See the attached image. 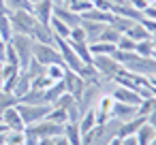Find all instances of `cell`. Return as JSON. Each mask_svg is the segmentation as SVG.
Here are the masks:
<instances>
[{
    "mask_svg": "<svg viewBox=\"0 0 156 145\" xmlns=\"http://www.w3.org/2000/svg\"><path fill=\"white\" fill-rule=\"evenodd\" d=\"M9 19H11L13 34H26V36H30L32 30H34V26H37V17L32 15V11H11Z\"/></svg>",
    "mask_w": 156,
    "mask_h": 145,
    "instance_id": "1",
    "label": "cell"
},
{
    "mask_svg": "<svg viewBox=\"0 0 156 145\" xmlns=\"http://www.w3.org/2000/svg\"><path fill=\"white\" fill-rule=\"evenodd\" d=\"M64 126L62 124H56V122H49V119H41L37 124H30L24 128V134H30V136H37V139H54L58 134H62Z\"/></svg>",
    "mask_w": 156,
    "mask_h": 145,
    "instance_id": "2",
    "label": "cell"
},
{
    "mask_svg": "<svg viewBox=\"0 0 156 145\" xmlns=\"http://www.w3.org/2000/svg\"><path fill=\"white\" fill-rule=\"evenodd\" d=\"M11 43V47L15 49V54H17V60H20V71H24L26 68V64L30 62V58H32V36H26V34H13V39L9 41Z\"/></svg>",
    "mask_w": 156,
    "mask_h": 145,
    "instance_id": "3",
    "label": "cell"
},
{
    "mask_svg": "<svg viewBox=\"0 0 156 145\" xmlns=\"http://www.w3.org/2000/svg\"><path fill=\"white\" fill-rule=\"evenodd\" d=\"M92 66L105 79H113L115 75L122 73V64H118L113 56H92Z\"/></svg>",
    "mask_w": 156,
    "mask_h": 145,
    "instance_id": "4",
    "label": "cell"
},
{
    "mask_svg": "<svg viewBox=\"0 0 156 145\" xmlns=\"http://www.w3.org/2000/svg\"><path fill=\"white\" fill-rule=\"evenodd\" d=\"M32 58L37 62H41L43 66L47 64H62V58L58 54V49L54 45H45V43H32Z\"/></svg>",
    "mask_w": 156,
    "mask_h": 145,
    "instance_id": "5",
    "label": "cell"
},
{
    "mask_svg": "<svg viewBox=\"0 0 156 145\" xmlns=\"http://www.w3.org/2000/svg\"><path fill=\"white\" fill-rule=\"evenodd\" d=\"M49 109H51V105H45V102L43 105H22V102H17V111H20V115H22V119H24L26 126L45 119V115L49 113Z\"/></svg>",
    "mask_w": 156,
    "mask_h": 145,
    "instance_id": "6",
    "label": "cell"
},
{
    "mask_svg": "<svg viewBox=\"0 0 156 145\" xmlns=\"http://www.w3.org/2000/svg\"><path fill=\"white\" fill-rule=\"evenodd\" d=\"M62 81H64L66 92H69V94H73V98H75V100H79V96H81V92H83V88H86V81H83L75 71H71V68H66V71H64Z\"/></svg>",
    "mask_w": 156,
    "mask_h": 145,
    "instance_id": "7",
    "label": "cell"
},
{
    "mask_svg": "<svg viewBox=\"0 0 156 145\" xmlns=\"http://www.w3.org/2000/svg\"><path fill=\"white\" fill-rule=\"evenodd\" d=\"M109 94H111L113 100H120V102H126V105H137V107H139V102L143 100L139 92L128 90V88H122V85H115V83H113V88H111Z\"/></svg>",
    "mask_w": 156,
    "mask_h": 145,
    "instance_id": "8",
    "label": "cell"
},
{
    "mask_svg": "<svg viewBox=\"0 0 156 145\" xmlns=\"http://www.w3.org/2000/svg\"><path fill=\"white\" fill-rule=\"evenodd\" d=\"M0 122L7 126V130H20V132H24V128H26V124H24L20 111H17V105L5 109V113H2V117H0Z\"/></svg>",
    "mask_w": 156,
    "mask_h": 145,
    "instance_id": "9",
    "label": "cell"
},
{
    "mask_svg": "<svg viewBox=\"0 0 156 145\" xmlns=\"http://www.w3.org/2000/svg\"><path fill=\"white\" fill-rule=\"evenodd\" d=\"M111 107H113V98L111 94H101V98L94 105V115H96V124H103L111 117Z\"/></svg>",
    "mask_w": 156,
    "mask_h": 145,
    "instance_id": "10",
    "label": "cell"
},
{
    "mask_svg": "<svg viewBox=\"0 0 156 145\" xmlns=\"http://www.w3.org/2000/svg\"><path fill=\"white\" fill-rule=\"evenodd\" d=\"M32 15L37 17V22L49 24L54 17V2L51 0H37V2H32Z\"/></svg>",
    "mask_w": 156,
    "mask_h": 145,
    "instance_id": "11",
    "label": "cell"
},
{
    "mask_svg": "<svg viewBox=\"0 0 156 145\" xmlns=\"http://www.w3.org/2000/svg\"><path fill=\"white\" fill-rule=\"evenodd\" d=\"M137 115V105H126V102H120V100H113V107H111V117L120 119V122H126L130 117Z\"/></svg>",
    "mask_w": 156,
    "mask_h": 145,
    "instance_id": "12",
    "label": "cell"
},
{
    "mask_svg": "<svg viewBox=\"0 0 156 145\" xmlns=\"http://www.w3.org/2000/svg\"><path fill=\"white\" fill-rule=\"evenodd\" d=\"M143 124H145V115H139V113H137L135 117H130V119H126V122L120 124L118 136H120V139H124V136H133Z\"/></svg>",
    "mask_w": 156,
    "mask_h": 145,
    "instance_id": "13",
    "label": "cell"
},
{
    "mask_svg": "<svg viewBox=\"0 0 156 145\" xmlns=\"http://www.w3.org/2000/svg\"><path fill=\"white\" fill-rule=\"evenodd\" d=\"M54 17L60 19V22H64V24L71 26V28L79 26V22H81V17H79L77 13H73L71 9H66L64 5H54Z\"/></svg>",
    "mask_w": 156,
    "mask_h": 145,
    "instance_id": "14",
    "label": "cell"
},
{
    "mask_svg": "<svg viewBox=\"0 0 156 145\" xmlns=\"http://www.w3.org/2000/svg\"><path fill=\"white\" fill-rule=\"evenodd\" d=\"M30 36H32V41H37V43L54 45V32H51L49 24H41V22H37V26H34V30H32Z\"/></svg>",
    "mask_w": 156,
    "mask_h": 145,
    "instance_id": "15",
    "label": "cell"
},
{
    "mask_svg": "<svg viewBox=\"0 0 156 145\" xmlns=\"http://www.w3.org/2000/svg\"><path fill=\"white\" fill-rule=\"evenodd\" d=\"M113 15H122V17H128V19H133V22H141L143 19V13L141 11H137V9H133L128 2H122V5H111V9H109Z\"/></svg>",
    "mask_w": 156,
    "mask_h": 145,
    "instance_id": "16",
    "label": "cell"
},
{
    "mask_svg": "<svg viewBox=\"0 0 156 145\" xmlns=\"http://www.w3.org/2000/svg\"><path fill=\"white\" fill-rule=\"evenodd\" d=\"M79 26L83 28L88 43H94V41L98 39V34L103 32V28H105L107 24H98V22H86V19H81V22H79Z\"/></svg>",
    "mask_w": 156,
    "mask_h": 145,
    "instance_id": "17",
    "label": "cell"
},
{
    "mask_svg": "<svg viewBox=\"0 0 156 145\" xmlns=\"http://www.w3.org/2000/svg\"><path fill=\"white\" fill-rule=\"evenodd\" d=\"M79 17H81V19H86V22H98V24H109V19H111V13H107V11H101V9L92 7V9L83 11V13H81Z\"/></svg>",
    "mask_w": 156,
    "mask_h": 145,
    "instance_id": "18",
    "label": "cell"
},
{
    "mask_svg": "<svg viewBox=\"0 0 156 145\" xmlns=\"http://www.w3.org/2000/svg\"><path fill=\"white\" fill-rule=\"evenodd\" d=\"M69 45L73 47V51L77 54V58L83 64H92V54H90V45L86 41H69Z\"/></svg>",
    "mask_w": 156,
    "mask_h": 145,
    "instance_id": "19",
    "label": "cell"
},
{
    "mask_svg": "<svg viewBox=\"0 0 156 145\" xmlns=\"http://www.w3.org/2000/svg\"><path fill=\"white\" fill-rule=\"evenodd\" d=\"M66 92V88H64V81L60 79V81H56V83H51L47 90H43V100L47 102V105H51L56 98H60L62 94Z\"/></svg>",
    "mask_w": 156,
    "mask_h": 145,
    "instance_id": "20",
    "label": "cell"
},
{
    "mask_svg": "<svg viewBox=\"0 0 156 145\" xmlns=\"http://www.w3.org/2000/svg\"><path fill=\"white\" fill-rule=\"evenodd\" d=\"M128 39H133L135 43H139V41H145V39H150V32L145 30V26L141 24V22H135L126 32H124Z\"/></svg>",
    "mask_w": 156,
    "mask_h": 145,
    "instance_id": "21",
    "label": "cell"
},
{
    "mask_svg": "<svg viewBox=\"0 0 156 145\" xmlns=\"http://www.w3.org/2000/svg\"><path fill=\"white\" fill-rule=\"evenodd\" d=\"M49 28H51V32H54V39H66V41H69V36H71V26H66L64 22L51 17Z\"/></svg>",
    "mask_w": 156,
    "mask_h": 145,
    "instance_id": "22",
    "label": "cell"
},
{
    "mask_svg": "<svg viewBox=\"0 0 156 145\" xmlns=\"http://www.w3.org/2000/svg\"><path fill=\"white\" fill-rule=\"evenodd\" d=\"M154 136H156V130H154L147 122H145V124L135 132V139H137V143H139V145H150Z\"/></svg>",
    "mask_w": 156,
    "mask_h": 145,
    "instance_id": "23",
    "label": "cell"
},
{
    "mask_svg": "<svg viewBox=\"0 0 156 145\" xmlns=\"http://www.w3.org/2000/svg\"><path fill=\"white\" fill-rule=\"evenodd\" d=\"M30 88H32V81H30V77L22 71V73H20V79H17V83H15V88H13V92H11V94L20 100V96H24Z\"/></svg>",
    "mask_w": 156,
    "mask_h": 145,
    "instance_id": "24",
    "label": "cell"
},
{
    "mask_svg": "<svg viewBox=\"0 0 156 145\" xmlns=\"http://www.w3.org/2000/svg\"><path fill=\"white\" fill-rule=\"evenodd\" d=\"M17 102H22V105H43V102H45V100H43V90L30 88L24 96H20ZM45 105H47V102H45Z\"/></svg>",
    "mask_w": 156,
    "mask_h": 145,
    "instance_id": "25",
    "label": "cell"
},
{
    "mask_svg": "<svg viewBox=\"0 0 156 145\" xmlns=\"http://www.w3.org/2000/svg\"><path fill=\"white\" fill-rule=\"evenodd\" d=\"M62 134L69 139V143H71V145H81V130H79V126H77V124L66 122V124H64Z\"/></svg>",
    "mask_w": 156,
    "mask_h": 145,
    "instance_id": "26",
    "label": "cell"
},
{
    "mask_svg": "<svg viewBox=\"0 0 156 145\" xmlns=\"http://www.w3.org/2000/svg\"><path fill=\"white\" fill-rule=\"evenodd\" d=\"M62 5H64L66 9H71L73 13H77V15H81L83 11H88V9L94 7L92 0H62Z\"/></svg>",
    "mask_w": 156,
    "mask_h": 145,
    "instance_id": "27",
    "label": "cell"
},
{
    "mask_svg": "<svg viewBox=\"0 0 156 145\" xmlns=\"http://www.w3.org/2000/svg\"><path fill=\"white\" fill-rule=\"evenodd\" d=\"M133 24H135L133 19L122 17V15H113V13H111V19H109V24H107V26H111L113 30H118L120 34H124V32H126V30H128Z\"/></svg>",
    "mask_w": 156,
    "mask_h": 145,
    "instance_id": "28",
    "label": "cell"
},
{
    "mask_svg": "<svg viewBox=\"0 0 156 145\" xmlns=\"http://www.w3.org/2000/svg\"><path fill=\"white\" fill-rule=\"evenodd\" d=\"M88 45H90V54L92 56H111L115 51V45L103 43V41H94V43H88Z\"/></svg>",
    "mask_w": 156,
    "mask_h": 145,
    "instance_id": "29",
    "label": "cell"
},
{
    "mask_svg": "<svg viewBox=\"0 0 156 145\" xmlns=\"http://www.w3.org/2000/svg\"><path fill=\"white\" fill-rule=\"evenodd\" d=\"M79 130H81V134L83 132H88V130H92L94 126H96V115H94V109H88V111H83L81 113V117H79Z\"/></svg>",
    "mask_w": 156,
    "mask_h": 145,
    "instance_id": "30",
    "label": "cell"
},
{
    "mask_svg": "<svg viewBox=\"0 0 156 145\" xmlns=\"http://www.w3.org/2000/svg\"><path fill=\"white\" fill-rule=\"evenodd\" d=\"M11 39H13V28H11L9 13H0V41L9 43Z\"/></svg>",
    "mask_w": 156,
    "mask_h": 145,
    "instance_id": "31",
    "label": "cell"
},
{
    "mask_svg": "<svg viewBox=\"0 0 156 145\" xmlns=\"http://www.w3.org/2000/svg\"><path fill=\"white\" fill-rule=\"evenodd\" d=\"M120 36H122V34H120L118 30H113L111 26H105V28H103V32L98 34V39H96V41H103V43H111V45H115Z\"/></svg>",
    "mask_w": 156,
    "mask_h": 145,
    "instance_id": "32",
    "label": "cell"
},
{
    "mask_svg": "<svg viewBox=\"0 0 156 145\" xmlns=\"http://www.w3.org/2000/svg\"><path fill=\"white\" fill-rule=\"evenodd\" d=\"M24 73L30 77V81L34 79V77H39V75H43L45 73V66L41 64V62H37L34 58H30V62L26 64V68H24Z\"/></svg>",
    "mask_w": 156,
    "mask_h": 145,
    "instance_id": "33",
    "label": "cell"
},
{
    "mask_svg": "<svg viewBox=\"0 0 156 145\" xmlns=\"http://www.w3.org/2000/svg\"><path fill=\"white\" fill-rule=\"evenodd\" d=\"M64 71H66L64 64H47V66H45V75H47L51 81H60V79L64 77Z\"/></svg>",
    "mask_w": 156,
    "mask_h": 145,
    "instance_id": "34",
    "label": "cell"
},
{
    "mask_svg": "<svg viewBox=\"0 0 156 145\" xmlns=\"http://www.w3.org/2000/svg\"><path fill=\"white\" fill-rule=\"evenodd\" d=\"M7 11H32V2L30 0H5Z\"/></svg>",
    "mask_w": 156,
    "mask_h": 145,
    "instance_id": "35",
    "label": "cell"
},
{
    "mask_svg": "<svg viewBox=\"0 0 156 145\" xmlns=\"http://www.w3.org/2000/svg\"><path fill=\"white\" fill-rule=\"evenodd\" d=\"M45 119H49V122H56V124H66L69 122V115H66V111L64 109H56V107H51L49 109V113L45 115Z\"/></svg>",
    "mask_w": 156,
    "mask_h": 145,
    "instance_id": "36",
    "label": "cell"
},
{
    "mask_svg": "<svg viewBox=\"0 0 156 145\" xmlns=\"http://www.w3.org/2000/svg\"><path fill=\"white\" fill-rule=\"evenodd\" d=\"M15 105H17V98H15L11 92H5V90H0V117H2L5 109H9V107H15Z\"/></svg>",
    "mask_w": 156,
    "mask_h": 145,
    "instance_id": "37",
    "label": "cell"
},
{
    "mask_svg": "<svg viewBox=\"0 0 156 145\" xmlns=\"http://www.w3.org/2000/svg\"><path fill=\"white\" fill-rule=\"evenodd\" d=\"M75 102H77V100L73 98V94L64 92V94H62L60 98H56V100L51 102V107H56V109H64V111H66V109H71V107H73Z\"/></svg>",
    "mask_w": 156,
    "mask_h": 145,
    "instance_id": "38",
    "label": "cell"
},
{
    "mask_svg": "<svg viewBox=\"0 0 156 145\" xmlns=\"http://www.w3.org/2000/svg\"><path fill=\"white\" fill-rule=\"evenodd\" d=\"M135 54H137V56H143V58H152V56H154V47H152L150 39L139 41V43L135 45Z\"/></svg>",
    "mask_w": 156,
    "mask_h": 145,
    "instance_id": "39",
    "label": "cell"
},
{
    "mask_svg": "<svg viewBox=\"0 0 156 145\" xmlns=\"http://www.w3.org/2000/svg\"><path fill=\"white\" fill-rule=\"evenodd\" d=\"M154 109H156V96H147V98H143V100L139 102L137 113H139V115H147V113H152Z\"/></svg>",
    "mask_w": 156,
    "mask_h": 145,
    "instance_id": "40",
    "label": "cell"
},
{
    "mask_svg": "<svg viewBox=\"0 0 156 145\" xmlns=\"http://www.w3.org/2000/svg\"><path fill=\"white\" fill-rule=\"evenodd\" d=\"M135 41L133 39H128L126 34H122L120 39H118V43H115V49H122V51H135Z\"/></svg>",
    "mask_w": 156,
    "mask_h": 145,
    "instance_id": "41",
    "label": "cell"
},
{
    "mask_svg": "<svg viewBox=\"0 0 156 145\" xmlns=\"http://www.w3.org/2000/svg\"><path fill=\"white\" fill-rule=\"evenodd\" d=\"M51 83H56V81H51V79H49V77L45 75V73L32 79V88H34V90H47V88H49Z\"/></svg>",
    "mask_w": 156,
    "mask_h": 145,
    "instance_id": "42",
    "label": "cell"
},
{
    "mask_svg": "<svg viewBox=\"0 0 156 145\" xmlns=\"http://www.w3.org/2000/svg\"><path fill=\"white\" fill-rule=\"evenodd\" d=\"M7 145H24V132L7 130Z\"/></svg>",
    "mask_w": 156,
    "mask_h": 145,
    "instance_id": "43",
    "label": "cell"
},
{
    "mask_svg": "<svg viewBox=\"0 0 156 145\" xmlns=\"http://www.w3.org/2000/svg\"><path fill=\"white\" fill-rule=\"evenodd\" d=\"M5 64H15V66H20L17 54H15V49L11 47V43H7V49H5Z\"/></svg>",
    "mask_w": 156,
    "mask_h": 145,
    "instance_id": "44",
    "label": "cell"
},
{
    "mask_svg": "<svg viewBox=\"0 0 156 145\" xmlns=\"http://www.w3.org/2000/svg\"><path fill=\"white\" fill-rule=\"evenodd\" d=\"M69 41H86V43H88L83 28H81V26H75V28H71V36H69Z\"/></svg>",
    "mask_w": 156,
    "mask_h": 145,
    "instance_id": "45",
    "label": "cell"
},
{
    "mask_svg": "<svg viewBox=\"0 0 156 145\" xmlns=\"http://www.w3.org/2000/svg\"><path fill=\"white\" fill-rule=\"evenodd\" d=\"M66 115H69V122L71 124H79V117H81V111H79V107H77V102L71 107V109H66Z\"/></svg>",
    "mask_w": 156,
    "mask_h": 145,
    "instance_id": "46",
    "label": "cell"
},
{
    "mask_svg": "<svg viewBox=\"0 0 156 145\" xmlns=\"http://www.w3.org/2000/svg\"><path fill=\"white\" fill-rule=\"evenodd\" d=\"M126 2H128V5H130L133 9L141 11V13H143V11H145V9L150 7V0H126Z\"/></svg>",
    "mask_w": 156,
    "mask_h": 145,
    "instance_id": "47",
    "label": "cell"
},
{
    "mask_svg": "<svg viewBox=\"0 0 156 145\" xmlns=\"http://www.w3.org/2000/svg\"><path fill=\"white\" fill-rule=\"evenodd\" d=\"M143 17H145V19H152V22H156V7H154V5H150V7L143 11Z\"/></svg>",
    "mask_w": 156,
    "mask_h": 145,
    "instance_id": "48",
    "label": "cell"
},
{
    "mask_svg": "<svg viewBox=\"0 0 156 145\" xmlns=\"http://www.w3.org/2000/svg\"><path fill=\"white\" fill-rule=\"evenodd\" d=\"M145 122H147V124L156 130V109H154L152 113H147V115H145Z\"/></svg>",
    "mask_w": 156,
    "mask_h": 145,
    "instance_id": "49",
    "label": "cell"
},
{
    "mask_svg": "<svg viewBox=\"0 0 156 145\" xmlns=\"http://www.w3.org/2000/svg\"><path fill=\"white\" fill-rule=\"evenodd\" d=\"M54 145H71V143L64 134H58V136H54Z\"/></svg>",
    "mask_w": 156,
    "mask_h": 145,
    "instance_id": "50",
    "label": "cell"
},
{
    "mask_svg": "<svg viewBox=\"0 0 156 145\" xmlns=\"http://www.w3.org/2000/svg\"><path fill=\"white\" fill-rule=\"evenodd\" d=\"M122 145H139V143H137V139H135V134H133V136H124V139H122Z\"/></svg>",
    "mask_w": 156,
    "mask_h": 145,
    "instance_id": "51",
    "label": "cell"
},
{
    "mask_svg": "<svg viewBox=\"0 0 156 145\" xmlns=\"http://www.w3.org/2000/svg\"><path fill=\"white\" fill-rule=\"evenodd\" d=\"M107 145H122V139H120V136H113V139H111Z\"/></svg>",
    "mask_w": 156,
    "mask_h": 145,
    "instance_id": "52",
    "label": "cell"
},
{
    "mask_svg": "<svg viewBox=\"0 0 156 145\" xmlns=\"http://www.w3.org/2000/svg\"><path fill=\"white\" fill-rule=\"evenodd\" d=\"M150 43H152V47H154V54H156V32H154V34H150Z\"/></svg>",
    "mask_w": 156,
    "mask_h": 145,
    "instance_id": "53",
    "label": "cell"
},
{
    "mask_svg": "<svg viewBox=\"0 0 156 145\" xmlns=\"http://www.w3.org/2000/svg\"><path fill=\"white\" fill-rule=\"evenodd\" d=\"M0 145H7V130L0 132Z\"/></svg>",
    "mask_w": 156,
    "mask_h": 145,
    "instance_id": "54",
    "label": "cell"
},
{
    "mask_svg": "<svg viewBox=\"0 0 156 145\" xmlns=\"http://www.w3.org/2000/svg\"><path fill=\"white\" fill-rule=\"evenodd\" d=\"M0 13H9V11H7V5H5V0H0Z\"/></svg>",
    "mask_w": 156,
    "mask_h": 145,
    "instance_id": "55",
    "label": "cell"
},
{
    "mask_svg": "<svg viewBox=\"0 0 156 145\" xmlns=\"http://www.w3.org/2000/svg\"><path fill=\"white\" fill-rule=\"evenodd\" d=\"M0 90H2V64H0Z\"/></svg>",
    "mask_w": 156,
    "mask_h": 145,
    "instance_id": "56",
    "label": "cell"
},
{
    "mask_svg": "<svg viewBox=\"0 0 156 145\" xmlns=\"http://www.w3.org/2000/svg\"><path fill=\"white\" fill-rule=\"evenodd\" d=\"M5 130H7V126H5L2 122H0V132H5Z\"/></svg>",
    "mask_w": 156,
    "mask_h": 145,
    "instance_id": "57",
    "label": "cell"
},
{
    "mask_svg": "<svg viewBox=\"0 0 156 145\" xmlns=\"http://www.w3.org/2000/svg\"><path fill=\"white\" fill-rule=\"evenodd\" d=\"M51 2H54V5H62V0H51Z\"/></svg>",
    "mask_w": 156,
    "mask_h": 145,
    "instance_id": "58",
    "label": "cell"
},
{
    "mask_svg": "<svg viewBox=\"0 0 156 145\" xmlns=\"http://www.w3.org/2000/svg\"><path fill=\"white\" fill-rule=\"evenodd\" d=\"M107 2H109V5H115V2H118V0H107Z\"/></svg>",
    "mask_w": 156,
    "mask_h": 145,
    "instance_id": "59",
    "label": "cell"
},
{
    "mask_svg": "<svg viewBox=\"0 0 156 145\" xmlns=\"http://www.w3.org/2000/svg\"><path fill=\"white\" fill-rule=\"evenodd\" d=\"M150 145H156V136H154V139H152V143H150Z\"/></svg>",
    "mask_w": 156,
    "mask_h": 145,
    "instance_id": "60",
    "label": "cell"
},
{
    "mask_svg": "<svg viewBox=\"0 0 156 145\" xmlns=\"http://www.w3.org/2000/svg\"><path fill=\"white\" fill-rule=\"evenodd\" d=\"M122 2H126V0H118V2H115V5H122Z\"/></svg>",
    "mask_w": 156,
    "mask_h": 145,
    "instance_id": "61",
    "label": "cell"
},
{
    "mask_svg": "<svg viewBox=\"0 0 156 145\" xmlns=\"http://www.w3.org/2000/svg\"><path fill=\"white\" fill-rule=\"evenodd\" d=\"M152 58H154V60H156V54H154V56H152Z\"/></svg>",
    "mask_w": 156,
    "mask_h": 145,
    "instance_id": "62",
    "label": "cell"
}]
</instances>
